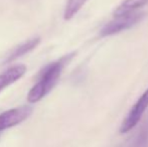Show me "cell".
Wrapping results in <instances>:
<instances>
[{
	"label": "cell",
	"mask_w": 148,
	"mask_h": 147,
	"mask_svg": "<svg viewBox=\"0 0 148 147\" xmlns=\"http://www.w3.org/2000/svg\"><path fill=\"white\" fill-rule=\"evenodd\" d=\"M144 16L143 12H132V13L125 14V15L116 16L112 21L108 22L101 30V36H112V34H118V32L122 31L124 29L131 27L140 21L141 18Z\"/></svg>",
	"instance_id": "cell-2"
},
{
	"label": "cell",
	"mask_w": 148,
	"mask_h": 147,
	"mask_svg": "<svg viewBox=\"0 0 148 147\" xmlns=\"http://www.w3.org/2000/svg\"><path fill=\"white\" fill-rule=\"evenodd\" d=\"M71 57H66L55 63L47 65L39 74V81L30 89L27 95V101L31 104L40 101L49 91L55 87L62 74V70L64 64Z\"/></svg>",
	"instance_id": "cell-1"
},
{
	"label": "cell",
	"mask_w": 148,
	"mask_h": 147,
	"mask_svg": "<svg viewBox=\"0 0 148 147\" xmlns=\"http://www.w3.org/2000/svg\"><path fill=\"white\" fill-rule=\"evenodd\" d=\"M40 42V38L39 37H34V38H31L29 40L25 41V42L21 43L18 46H16L15 49L12 51V53L8 55V57L5 59L6 63H11V62L17 59L18 57H23L24 55L28 53L32 49H34L37 45Z\"/></svg>",
	"instance_id": "cell-6"
},
{
	"label": "cell",
	"mask_w": 148,
	"mask_h": 147,
	"mask_svg": "<svg viewBox=\"0 0 148 147\" xmlns=\"http://www.w3.org/2000/svg\"><path fill=\"white\" fill-rule=\"evenodd\" d=\"M26 73V67L24 65H17L9 68L4 73L0 74V92L7 88L9 85L18 81Z\"/></svg>",
	"instance_id": "cell-5"
},
{
	"label": "cell",
	"mask_w": 148,
	"mask_h": 147,
	"mask_svg": "<svg viewBox=\"0 0 148 147\" xmlns=\"http://www.w3.org/2000/svg\"><path fill=\"white\" fill-rule=\"evenodd\" d=\"M148 107V89L142 94V96L138 99L132 109L128 113L127 117L122 122V125L120 127L121 133H127L130 130H132L135 126L138 124L140 121L141 117H142L143 113Z\"/></svg>",
	"instance_id": "cell-3"
},
{
	"label": "cell",
	"mask_w": 148,
	"mask_h": 147,
	"mask_svg": "<svg viewBox=\"0 0 148 147\" xmlns=\"http://www.w3.org/2000/svg\"><path fill=\"white\" fill-rule=\"evenodd\" d=\"M32 113V108L29 106H22L13 108L0 114V131L8 129L26 120Z\"/></svg>",
	"instance_id": "cell-4"
},
{
	"label": "cell",
	"mask_w": 148,
	"mask_h": 147,
	"mask_svg": "<svg viewBox=\"0 0 148 147\" xmlns=\"http://www.w3.org/2000/svg\"><path fill=\"white\" fill-rule=\"evenodd\" d=\"M148 2V0H125L118 6V8L114 12V17L116 16L125 15L135 12V10L144 6Z\"/></svg>",
	"instance_id": "cell-7"
},
{
	"label": "cell",
	"mask_w": 148,
	"mask_h": 147,
	"mask_svg": "<svg viewBox=\"0 0 148 147\" xmlns=\"http://www.w3.org/2000/svg\"><path fill=\"white\" fill-rule=\"evenodd\" d=\"M87 0H68V3L64 9V18L66 20H70L80 11L81 8L84 6Z\"/></svg>",
	"instance_id": "cell-8"
}]
</instances>
